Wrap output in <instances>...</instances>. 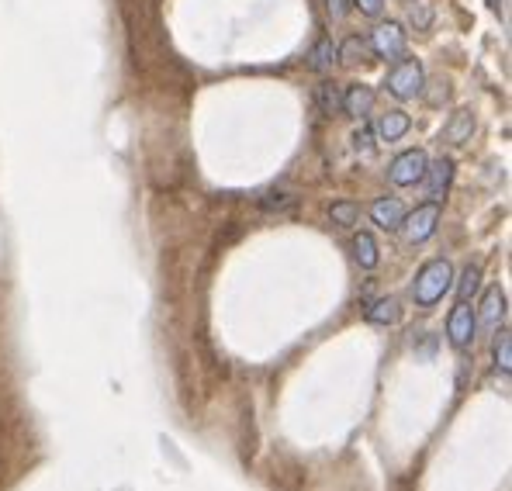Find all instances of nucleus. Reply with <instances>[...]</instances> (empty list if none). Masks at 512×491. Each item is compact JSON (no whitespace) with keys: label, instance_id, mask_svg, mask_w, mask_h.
I'll use <instances>...</instances> for the list:
<instances>
[{"label":"nucleus","instance_id":"aec40b11","mask_svg":"<svg viewBox=\"0 0 512 491\" xmlns=\"http://www.w3.org/2000/svg\"><path fill=\"white\" fill-rule=\"evenodd\" d=\"M495 364H499L502 374H509V370H512V339H509V332H499V339H495Z\"/></svg>","mask_w":512,"mask_h":491},{"label":"nucleus","instance_id":"9d476101","mask_svg":"<svg viewBox=\"0 0 512 491\" xmlns=\"http://www.w3.org/2000/svg\"><path fill=\"white\" fill-rule=\"evenodd\" d=\"M371 218L381 229L395 232V229H402V222H405V205L398 198H378L371 205Z\"/></svg>","mask_w":512,"mask_h":491},{"label":"nucleus","instance_id":"ddd939ff","mask_svg":"<svg viewBox=\"0 0 512 491\" xmlns=\"http://www.w3.org/2000/svg\"><path fill=\"white\" fill-rule=\"evenodd\" d=\"M409 128H412V118L405 115V111H388V115H381V122H378V135L384 142H398Z\"/></svg>","mask_w":512,"mask_h":491},{"label":"nucleus","instance_id":"4be33fe9","mask_svg":"<svg viewBox=\"0 0 512 491\" xmlns=\"http://www.w3.org/2000/svg\"><path fill=\"white\" fill-rule=\"evenodd\" d=\"M353 7H357L360 14H367V18H378L384 11V0H353Z\"/></svg>","mask_w":512,"mask_h":491},{"label":"nucleus","instance_id":"1a4fd4ad","mask_svg":"<svg viewBox=\"0 0 512 491\" xmlns=\"http://www.w3.org/2000/svg\"><path fill=\"white\" fill-rule=\"evenodd\" d=\"M374 108V87H367V83H350L343 94V111L353 118H364L371 115Z\"/></svg>","mask_w":512,"mask_h":491},{"label":"nucleus","instance_id":"f257e3e1","mask_svg":"<svg viewBox=\"0 0 512 491\" xmlns=\"http://www.w3.org/2000/svg\"><path fill=\"white\" fill-rule=\"evenodd\" d=\"M454 287V267L450 260H429L423 270L416 274V284H412V294H416V305L433 308L443 294Z\"/></svg>","mask_w":512,"mask_h":491},{"label":"nucleus","instance_id":"39448f33","mask_svg":"<svg viewBox=\"0 0 512 491\" xmlns=\"http://www.w3.org/2000/svg\"><path fill=\"white\" fill-rule=\"evenodd\" d=\"M436 225H440V201H429V205H419L412 215H405L402 229H405V239L416 246V243H426V239L433 236Z\"/></svg>","mask_w":512,"mask_h":491},{"label":"nucleus","instance_id":"7ed1b4c3","mask_svg":"<svg viewBox=\"0 0 512 491\" xmlns=\"http://www.w3.org/2000/svg\"><path fill=\"white\" fill-rule=\"evenodd\" d=\"M426 153L423 149H405L402 156H395L388 166V177H391V184L395 187H412V184H419V180L426 177Z\"/></svg>","mask_w":512,"mask_h":491},{"label":"nucleus","instance_id":"f03ea898","mask_svg":"<svg viewBox=\"0 0 512 491\" xmlns=\"http://www.w3.org/2000/svg\"><path fill=\"white\" fill-rule=\"evenodd\" d=\"M423 83H426L423 63H419V59H402V63L388 73L384 87H388V94H395L398 101H412V97L423 94Z\"/></svg>","mask_w":512,"mask_h":491},{"label":"nucleus","instance_id":"5701e85b","mask_svg":"<svg viewBox=\"0 0 512 491\" xmlns=\"http://www.w3.org/2000/svg\"><path fill=\"white\" fill-rule=\"evenodd\" d=\"M353 146H357V149H371V128L360 125L357 132H353Z\"/></svg>","mask_w":512,"mask_h":491},{"label":"nucleus","instance_id":"9b49d317","mask_svg":"<svg viewBox=\"0 0 512 491\" xmlns=\"http://www.w3.org/2000/svg\"><path fill=\"white\" fill-rule=\"evenodd\" d=\"M474 125H478V122H474V115H471L468 108H464V111H457V115L447 122V128H443V139H447L450 146H464V142H471Z\"/></svg>","mask_w":512,"mask_h":491},{"label":"nucleus","instance_id":"6e6552de","mask_svg":"<svg viewBox=\"0 0 512 491\" xmlns=\"http://www.w3.org/2000/svg\"><path fill=\"white\" fill-rule=\"evenodd\" d=\"M426 187H429V198L433 201H443L450 191V184H454V160H447V156H440L436 163L426 166Z\"/></svg>","mask_w":512,"mask_h":491},{"label":"nucleus","instance_id":"f8f14e48","mask_svg":"<svg viewBox=\"0 0 512 491\" xmlns=\"http://www.w3.org/2000/svg\"><path fill=\"white\" fill-rule=\"evenodd\" d=\"M353 260L364 270H374L381 263V249L374 243L371 232H357V236H353Z\"/></svg>","mask_w":512,"mask_h":491},{"label":"nucleus","instance_id":"20e7f679","mask_svg":"<svg viewBox=\"0 0 512 491\" xmlns=\"http://www.w3.org/2000/svg\"><path fill=\"white\" fill-rule=\"evenodd\" d=\"M474 332H478V312H474L468 301H457L454 312H450V319H447L450 343H454L457 350H468L474 343Z\"/></svg>","mask_w":512,"mask_h":491},{"label":"nucleus","instance_id":"6ab92c4d","mask_svg":"<svg viewBox=\"0 0 512 491\" xmlns=\"http://www.w3.org/2000/svg\"><path fill=\"white\" fill-rule=\"evenodd\" d=\"M478 287H481V267H468L464 270V277H461V284H457V301H468L478 294Z\"/></svg>","mask_w":512,"mask_h":491},{"label":"nucleus","instance_id":"a211bd4d","mask_svg":"<svg viewBox=\"0 0 512 491\" xmlns=\"http://www.w3.org/2000/svg\"><path fill=\"white\" fill-rule=\"evenodd\" d=\"M333 225H343V229H350V225H357V218H360V208L353 205V201H336L333 205Z\"/></svg>","mask_w":512,"mask_h":491},{"label":"nucleus","instance_id":"4468645a","mask_svg":"<svg viewBox=\"0 0 512 491\" xmlns=\"http://www.w3.org/2000/svg\"><path fill=\"white\" fill-rule=\"evenodd\" d=\"M336 45L333 39H319L312 45V52H308V66H312L315 73H326V70H333V63H336Z\"/></svg>","mask_w":512,"mask_h":491},{"label":"nucleus","instance_id":"dca6fc26","mask_svg":"<svg viewBox=\"0 0 512 491\" xmlns=\"http://www.w3.org/2000/svg\"><path fill=\"white\" fill-rule=\"evenodd\" d=\"M367 319H371L374 326H395V322H398V301L395 298L374 301V305L367 308Z\"/></svg>","mask_w":512,"mask_h":491},{"label":"nucleus","instance_id":"f3484780","mask_svg":"<svg viewBox=\"0 0 512 491\" xmlns=\"http://www.w3.org/2000/svg\"><path fill=\"white\" fill-rule=\"evenodd\" d=\"M336 56H340L343 63H367V56H371V42L353 35V39L343 42V49H336Z\"/></svg>","mask_w":512,"mask_h":491},{"label":"nucleus","instance_id":"2eb2a0df","mask_svg":"<svg viewBox=\"0 0 512 491\" xmlns=\"http://www.w3.org/2000/svg\"><path fill=\"white\" fill-rule=\"evenodd\" d=\"M315 101H319L322 115H340L343 111V90L336 87L333 80L319 83V90H315Z\"/></svg>","mask_w":512,"mask_h":491},{"label":"nucleus","instance_id":"423d86ee","mask_svg":"<svg viewBox=\"0 0 512 491\" xmlns=\"http://www.w3.org/2000/svg\"><path fill=\"white\" fill-rule=\"evenodd\" d=\"M405 42H409V32L398 21H384L371 35V52H378L381 59H398L405 52Z\"/></svg>","mask_w":512,"mask_h":491},{"label":"nucleus","instance_id":"412c9836","mask_svg":"<svg viewBox=\"0 0 512 491\" xmlns=\"http://www.w3.org/2000/svg\"><path fill=\"white\" fill-rule=\"evenodd\" d=\"M326 11L333 21H346L350 18V0H326Z\"/></svg>","mask_w":512,"mask_h":491},{"label":"nucleus","instance_id":"0eeeda50","mask_svg":"<svg viewBox=\"0 0 512 491\" xmlns=\"http://www.w3.org/2000/svg\"><path fill=\"white\" fill-rule=\"evenodd\" d=\"M506 322V294L502 287H488L485 298H481V315H478V326H485L488 332H499V326Z\"/></svg>","mask_w":512,"mask_h":491}]
</instances>
